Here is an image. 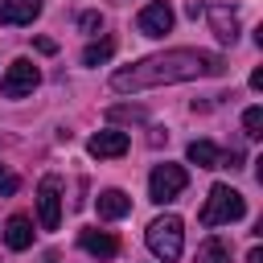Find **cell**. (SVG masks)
Instances as JSON below:
<instances>
[{"label": "cell", "mask_w": 263, "mask_h": 263, "mask_svg": "<svg viewBox=\"0 0 263 263\" xmlns=\"http://www.w3.org/2000/svg\"><path fill=\"white\" fill-rule=\"evenodd\" d=\"M144 242H148V251H152L160 263L181 259V247H185V226H181V218H177V214H160V218L148 226Z\"/></svg>", "instance_id": "obj_2"}, {"label": "cell", "mask_w": 263, "mask_h": 263, "mask_svg": "<svg viewBox=\"0 0 263 263\" xmlns=\"http://www.w3.org/2000/svg\"><path fill=\"white\" fill-rule=\"evenodd\" d=\"M197 263H230V242L205 238V242L197 247Z\"/></svg>", "instance_id": "obj_15"}, {"label": "cell", "mask_w": 263, "mask_h": 263, "mask_svg": "<svg viewBox=\"0 0 263 263\" xmlns=\"http://www.w3.org/2000/svg\"><path fill=\"white\" fill-rule=\"evenodd\" d=\"M37 82H41L37 66H33L29 58H16V62L4 70V78H0V95H4V99H25V95L37 90Z\"/></svg>", "instance_id": "obj_5"}, {"label": "cell", "mask_w": 263, "mask_h": 263, "mask_svg": "<svg viewBox=\"0 0 263 263\" xmlns=\"http://www.w3.org/2000/svg\"><path fill=\"white\" fill-rule=\"evenodd\" d=\"M78 25H82L86 33H99V29H103V16H99V12H82V16H78Z\"/></svg>", "instance_id": "obj_20"}, {"label": "cell", "mask_w": 263, "mask_h": 263, "mask_svg": "<svg viewBox=\"0 0 263 263\" xmlns=\"http://www.w3.org/2000/svg\"><path fill=\"white\" fill-rule=\"evenodd\" d=\"M37 49H41V53H58V41H53V37H37Z\"/></svg>", "instance_id": "obj_21"}, {"label": "cell", "mask_w": 263, "mask_h": 263, "mask_svg": "<svg viewBox=\"0 0 263 263\" xmlns=\"http://www.w3.org/2000/svg\"><path fill=\"white\" fill-rule=\"evenodd\" d=\"M144 115H148L144 107H111V111H107V119H136V123H140Z\"/></svg>", "instance_id": "obj_18"}, {"label": "cell", "mask_w": 263, "mask_h": 263, "mask_svg": "<svg viewBox=\"0 0 263 263\" xmlns=\"http://www.w3.org/2000/svg\"><path fill=\"white\" fill-rule=\"evenodd\" d=\"M173 8H168V0H152V4H144L140 8V16H136V25H140V33L144 37H164L168 29H173Z\"/></svg>", "instance_id": "obj_7"}, {"label": "cell", "mask_w": 263, "mask_h": 263, "mask_svg": "<svg viewBox=\"0 0 263 263\" xmlns=\"http://www.w3.org/2000/svg\"><path fill=\"white\" fill-rule=\"evenodd\" d=\"M185 185H189V173H185L181 164H156L152 177H148V197L164 205V201H173L177 193H185Z\"/></svg>", "instance_id": "obj_4"}, {"label": "cell", "mask_w": 263, "mask_h": 263, "mask_svg": "<svg viewBox=\"0 0 263 263\" xmlns=\"http://www.w3.org/2000/svg\"><path fill=\"white\" fill-rule=\"evenodd\" d=\"M123 214H132V197H127L123 189H103V193H99V218H103V222H115V218H123Z\"/></svg>", "instance_id": "obj_13"}, {"label": "cell", "mask_w": 263, "mask_h": 263, "mask_svg": "<svg viewBox=\"0 0 263 263\" xmlns=\"http://www.w3.org/2000/svg\"><path fill=\"white\" fill-rule=\"evenodd\" d=\"M21 189V181H16V173H8V168H0V197H12Z\"/></svg>", "instance_id": "obj_19"}, {"label": "cell", "mask_w": 263, "mask_h": 263, "mask_svg": "<svg viewBox=\"0 0 263 263\" xmlns=\"http://www.w3.org/2000/svg\"><path fill=\"white\" fill-rule=\"evenodd\" d=\"M185 156H189L197 168H218V160H222L218 144H210V140H193V144L185 148Z\"/></svg>", "instance_id": "obj_14"}, {"label": "cell", "mask_w": 263, "mask_h": 263, "mask_svg": "<svg viewBox=\"0 0 263 263\" xmlns=\"http://www.w3.org/2000/svg\"><path fill=\"white\" fill-rule=\"evenodd\" d=\"M242 127H247L251 140H259V136H263V107H247V111H242Z\"/></svg>", "instance_id": "obj_17"}, {"label": "cell", "mask_w": 263, "mask_h": 263, "mask_svg": "<svg viewBox=\"0 0 263 263\" xmlns=\"http://www.w3.org/2000/svg\"><path fill=\"white\" fill-rule=\"evenodd\" d=\"M127 132H115V127H107V132H95L90 140H86V152L90 156H99V160H111V156H123L127 152Z\"/></svg>", "instance_id": "obj_8"}, {"label": "cell", "mask_w": 263, "mask_h": 263, "mask_svg": "<svg viewBox=\"0 0 263 263\" xmlns=\"http://www.w3.org/2000/svg\"><path fill=\"white\" fill-rule=\"evenodd\" d=\"M247 263H263V247H251L247 251Z\"/></svg>", "instance_id": "obj_22"}, {"label": "cell", "mask_w": 263, "mask_h": 263, "mask_svg": "<svg viewBox=\"0 0 263 263\" xmlns=\"http://www.w3.org/2000/svg\"><path fill=\"white\" fill-rule=\"evenodd\" d=\"M111 53H115V41H111V37L90 41V45L82 49V66H103V62H111Z\"/></svg>", "instance_id": "obj_16"}, {"label": "cell", "mask_w": 263, "mask_h": 263, "mask_svg": "<svg viewBox=\"0 0 263 263\" xmlns=\"http://www.w3.org/2000/svg\"><path fill=\"white\" fill-rule=\"evenodd\" d=\"M37 222H41V230L62 226V181L53 173L41 177V185H37Z\"/></svg>", "instance_id": "obj_6"}, {"label": "cell", "mask_w": 263, "mask_h": 263, "mask_svg": "<svg viewBox=\"0 0 263 263\" xmlns=\"http://www.w3.org/2000/svg\"><path fill=\"white\" fill-rule=\"evenodd\" d=\"M242 214H247L242 193L230 189V185H214L210 197H205V205H201V226H230V222H238Z\"/></svg>", "instance_id": "obj_3"}, {"label": "cell", "mask_w": 263, "mask_h": 263, "mask_svg": "<svg viewBox=\"0 0 263 263\" xmlns=\"http://www.w3.org/2000/svg\"><path fill=\"white\" fill-rule=\"evenodd\" d=\"M45 263H58V259H53V255H49V259H45Z\"/></svg>", "instance_id": "obj_23"}, {"label": "cell", "mask_w": 263, "mask_h": 263, "mask_svg": "<svg viewBox=\"0 0 263 263\" xmlns=\"http://www.w3.org/2000/svg\"><path fill=\"white\" fill-rule=\"evenodd\" d=\"M205 16H210L214 37H218L222 45H234V41H238V16L230 12V4H210V8H205Z\"/></svg>", "instance_id": "obj_9"}, {"label": "cell", "mask_w": 263, "mask_h": 263, "mask_svg": "<svg viewBox=\"0 0 263 263\" xmlns=\"http://www.w3.org/2000/svg\"><path fill=\"white\" fill-rule=\"evenodd\" d=\"M4 242H8V251H25V247H33V218L12 214V218L4 222Z\"/></svg>", "instance_id": "obj_12"}, {"label": "cell", "mask_w": 263, "mask_h": 263, "mask_svg": "<svg viewBox=\"0 0 263 263\" xmlns=\"http://www.w3.org/2000/svg\"><path fill=\"white\" fill-rule=\"evenodd\" d=\"M226 70L222 53L210 49H164L152 58H140L136 66H123L111 74V90L127 95V90H152V86H173V82H189V78H218Z\"/></svg>", "instance_id": "obj_1"}, {"label": "cell", "mask_w": 263, "mask_h": 263, "mask_svg": "<svg viewBox=\"0 0 263 263\" xmlns=\"http://www.w3.org/2000/svg\"><path fill=\"white\" fill-rule=\"evenodd\" d=\"M78 247H82L86 255H95V259H115V255H119V238L107 234V230H82V234H78Z\"/></svg>", "instance_id": "obj_10"}, {"label": "cell", "mask_w": 263, "mask_h": 263, "mask_svg": "<svg viewBox=\"0 0 263 263\" xmlns=\"http://www.w3.org/2000/svg\"><path fill=\"white\" fill-rule=\"evenodd\" d=\"M41 16V0H0V25H33Z\"/></svg>", "instance_id": "obj_11"}]
</instances>
